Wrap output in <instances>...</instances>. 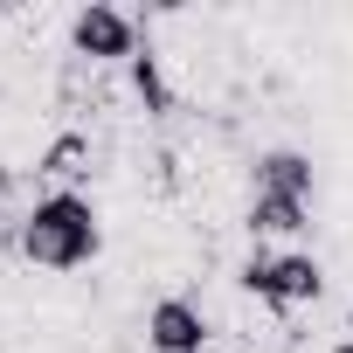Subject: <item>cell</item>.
<instances>
[{"instance_id": "6da1fadb", "label": "cell", "mask_w": 353, "mask_h": 353, "mask_svg": "<svg viewBox=\"0 0 353 353\" xmlns=\"http://www.w3.org/2000/svg\"><path fill=\"white\" fill-rule=\"evenodd\" d=\"M97 250H104L97 208H90L83 194H70V188L42 194V201L28 208V222H21V256L42 263V270H83Z\"/></svg>"}, {"instance_id": "7a4b0ae2", "label": "cell", "mask_w": 353, "mask_h": 353, "mask_svg": "<svg viewBox=\"0 0 353 353\" xmlns=\"http://www.w3.org/2000/svg\"><path fill=\"white\" fill-rule=\"evenodd\" d=\"M243 291L263 298V305H277V312H291V305H312V298L325 291V270H319V256H305V250H284V256L256 250V256L243 263Z\"/></svg>"}, {"instance_id": "3957f363", "label": "cell", "mask_w": 353, "mask_h": 353, "mask_svg": "<svg viewBox=\"0 0 353 353\" xmlns=\"http://www.w3.org/2000/svg\"><path fill=\"white\" fill-rule=\"evenodd\" d=\"M70 49L90 56V63H132L139 56V21L104 8V0H90V8H77V21H70Z\"/></svg>"}, {"instance_id": "277c9868", "label": "cell", "mask_w": 353, "mask_h": 353, "mask_svg": "<svg viewBox=\"0 0 353 353\" xmlns=\"http://www.w3.org/2000/svg\"><path fill=\"white\" fill-rule=\"evenodd\" d=\"M145 346L152 353H208V319L194 298H159L145 312Z\"/></svg>"}, {"instance_id": "5b68a950", "label": "cell", "mask_w": 353, "mask_h": 353, "mask_svg": "<svg viewBox=\"0 0 353 353\" xmlns=\"http://www.w3.org/2000/svg\"><path fill=\"white\" fill-rule=\"evenodd\" d=\"M256 194H284V201H312V159L277 145L256 159Z\"/></svg>"}, {"instance_id": "8992f818", "label": "cell", "mask_w": 353, "mask_h": 353, "mask_svg": "<svg viewBox=\"0 0 353 353\" xmlns=\"http://www.w3.org/2000/svg\"><path fill=\"white\" fill-rule=\"evenodd\" d=\"M305 208H312V201L256 194V201H250V236H305V229H312V222H305Z\"/></svg>"}, {"instance_id": "52a82bcc", "label": "cell", "mask_w": 353, "mask_h": 353, "mask_svg": "<svg viewBox=\"0 0 353 353\" xmlns=\"http://www.w3.org/2000/svg\"><path fill=\"white\" fill-rule=\"evenodd\" d=\"M132 83H139L145 111H166V83H159V63H152V49H145V56H132Z\"/></svg>"}, {"instance_id": "ba28073f", "label": "cell", "mask_w": 353, "mask_h": 353, "mask_svg": "<svg viewBox=\"0 0 353 353\" xmlns=\"http://www.w3.org/2000/svg\"><path fill=\"white\" fill-rule=\"evenodd\" d=\"M332 353H353V339H339V346H332Z\"/></svg>"}, {"instance_id": "9c48e42d", "label": "cell", "mask_w": 353, "mask_h": 353, "mask_svg": "<svg viewBox=\"0 0 353 353\" xmlns=\"http://www.w3.org/2000/svg\"><path fill=\"white\" fill-rule=\"evenodd\" d=\"M346 339H353V312H346Z\"/></svg>"}]
</instances>
